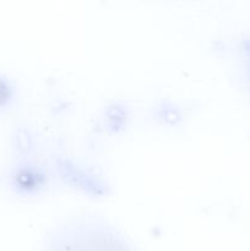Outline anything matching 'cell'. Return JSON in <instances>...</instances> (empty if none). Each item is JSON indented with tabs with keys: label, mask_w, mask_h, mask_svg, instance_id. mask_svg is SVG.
Returning a JSON list of instances; mask_svg holds the SVG:
<instances>
[{
	"label": "cell",
	"mask_w": 250,
	"mask_h": 251,
	"mask_svg": "<svg viewBox=\"0 0 250 251\" xmlns=\"http://www.w3.org/2000/svg\"><path fill=\"white\" fill-rule=\"evenodd\" d=\"M49 251H131L124 238L103 225H71L50 244Z\"/></svg>",
	"instance_id": "6da1fadb"
}]
</instances>
